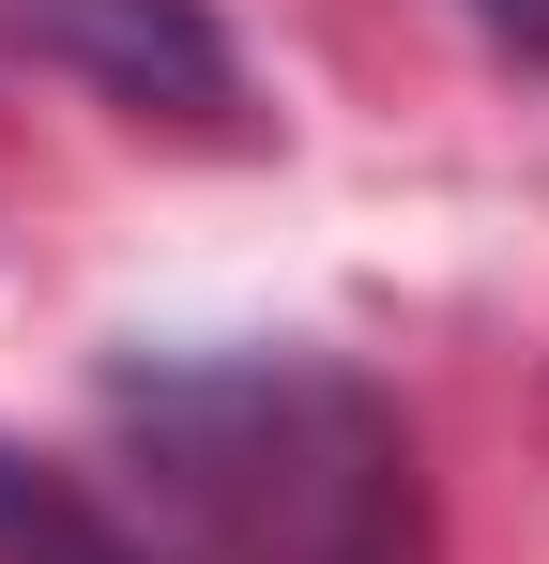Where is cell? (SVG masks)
<instances>
[{
  "mask_svg": "<svg viewBox=\"0 0 549 564\" xmlns=\"http://www.w3.org/2000/svg\"><path fill=\"white\" fill-rule=\"evenodd\" d=\"M107 427L229 564H412V427L336 351H138Z\"/></svg>",
  "mask_w": 549,
  "mask_h": 564,
  "instance_id": "obj_1",
  "label": "cell"
},
{
  "mask_svg": "<svg viewBox=\"0 0 549 564\" xmlns=\"http://www.w3.org/2000/svg\"><path fill=\"white\" fill-rule=\"evenodd\" d=\"M62 77L122 107H183V122H229L245 107V62H229V31L198 15V0H0Z\"/></svg>",
  "mask_w": 549,
  "mask_h": 564,
  "instance_id": "obj_2",
  "label": "cell"
},
{
  "mask_svg": "<svg viewBox=\"0 0 549 564\" xmlns=\"http://www.w3.org/2000/svg\"><path fill=\"white\" fill-rule=\"evenodd\" d=\"M0 564H169V550L138 519H107L77 473H46V458L0 443Z\"/></svg>",
  "mask_w": 549,
  "mask_h": 564,
  "instance_id": "obj_3",
  "label": "cell"
},
{
  "mask_svg": "<svg viewBox=\"0 0 549 564\" xmlns=\"http://www.w3.org/2000/svg\"><path fill=\"white\" fill-rule=\"evenodd\" d=\"M473 15H488V31H504L519 62H549V0H473Z\"/></svg>",
  "mask_w": 549,
  "mask_h": 564,
  "instance_id": "obj_4",
  "label": "cell"
}]
</instances>
